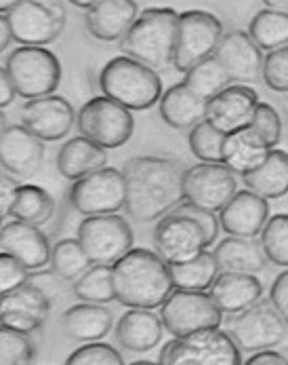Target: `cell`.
Returning <instances> with one entry per match:
<instances>
[{
	"mask_svg": "<svg viewBox=\"0 0 288 365\" xmlns=\"http://www.w3.org/2000/svg\"><path fill=\"white\" fill-rule=\"evenodd\" d=\"M188 167L177 158L135 157L124 163V211L135 222H156L186 201Z\"/></svg>",
	"mask_w": 288,
	"mask_h": 365,
	"instance_id": "cell-1",
	"label": "cell"
},
{
	"mask_svg": "<svg viewBox=\"0 0 288 365\" xmlns=\"http://www.w3.org/2000/svg\"><path fill=\"white\" fill-rule=\"evenodd\" d=\"M116 300L127 309H158L175 292L171 264L156 252L133 247L112 266Z\"/></svg>",
	"mask_w": 288,
	"mask_h": 365,
	"instance_id": "cell-2",
	"label": "cell"
},
{
	"mask_svg": "<svg viewBox=\"0 0 288 365\" xmlns=\"http://www.w3.org/2000/svg\"><path fill=\"white\" fill-rule=\"evenodd\" d=\"M179 15L171 6H151L139 13L133 28L120 41V51L147 63L149 68H166L173 63Z\"/></svg>",
	"mask_w": 288,
	"mask_h": 365,
	"instance_id": "cell-3",
	"label": "cell"
},
{
	"mask_svg": "<svg viewBox=\"0 0 288 365\" xmlns=\"http://www.w3.org/2000/svg\"><path fill=\"white\" fill-rule=\"evenodd\" d=\"M99 87L103 96L129 110H147L162 98V78L158 72L129 55H118L101 68Z\"/></svg>",
	"mask_w": 288,
	"mask_h": 365,
	"instance_id": "cell-4",
	"label": "cell"
},
{
	"mask_svg": "<svg viewBox=\"0 0 288 365\" xmlns=\"http://www.w3.org/2000/svg\"><path fill=\"white\" fill-rule=\"evenodd\" d=\"M2 72L23 100L53 96L61 83L59 57L47 47L36 45H21L13 49L4 59Z\"/></svg>",
	"mask_w": 288,
	"mask_h": 365,
	"instance_id": "cell-5",
	"label": "cell"
},
{
	"mask_svg": "<svg viewBox=\"0 0 288 365\" xmlns=\"http://www.w3.org/2000/svg\"><path fill=\"white\" fill-rule=\"evenodd\" d=\"M162 365H240L242 349L221 327L173 338L160 351Z\"/></svg>",
	"mask_w": 288,
	"mask_h": 365,
	"instance_id": "cell-6",
	"label": "cell"
},
{
	"mask_svg": "<svg viewBox=\"0 0 288 365\" xmlns=\"http://www.w3.org/2000/svg\"><path fill=\"white\" fill-rule=\"evenodd\" d=\"M2 19L9 24L15 43L45 47L63 34L68 15L61 0H19L2 13Z\"/></svg>",
	"mask_w": 288,
	"mask_h": 365,
	"instance_id": "cell-7",
	"label": "cell"
},
{
	"mask_svg": "<svg viewBox=\"0 0 288 365\" xmlns=\"http://www.w3.org/2000/svg\"><path fill=\"white\" fill-rule=\"evenodd\" d=\"M76 127L80 135L110 150L124 146L133 138L135 118L133 110H129L127 106L107 96H99L80 108L76 116Z\"/></svg>",
	"mask_w": 288,
	"mask_h": 365,
	"instance_id": "cell-8",
	"label": "cell"
},
{
	"mask_svg": "<svg viewBox=\"0 0 288 365\" xmlns=\"http://www.w3.org/2000/svg\"><path fill=\"white\" fill-rule=\"evenodd\" d=\"M76 239L89 254L93 264L114 266L122 256L133 250V228L131 224L118 213H101L87 215L78 228Z\"/></svg>",
	"mask_w": 288,
	"mask_h": 365,
	"instance_id": "cell-9",
	"label": "cell"
},
{
	"mask_svg": "<svg viewBox=\"0 0 288 365\" xmlns=\"http://www.w3.org/2000/svg\"><path fill=\"white\" fill-rule=\"evenodd\" d=\"M160 319L173 338H181L202 329L221 327L223 311L206 292L175 287V292L160 307Z\"/></svg>",
	"mask_w": 288,
	"mask_h": 365,
	"instance_id": "cell-10",
	"label": "cell"
},
{
	"mask_svg": "<svg viewBox=\"0 0 288 365\" xmlns=\"http://www.w3.org/2000/svg\"><path fill=\"white\" fill-rule=\"evenodd\" d=\"M223 34H225L223 24L219 21L217 15L208 11H200V9L181 13L175 55H173L175 70L188 72L196 63L215 55Z\"/></svg>",
	"mask_w": 288,
	"mask_h": 365,
	"instance_id": "cell-11",
	"label": "cell"
},
{
	"mask_svg": "<svg viewBox=\"0 0 288 365\" xmlns=\"http://www.w3.org/2000/svg\"><path fill=\"white\" fill-rule=\"evenodd\" d=\"M287 321L270 302H257L242 313L230 314L228 334L244 353L274 349L287 338Z\"/></svg>",
	"mask_w": 288,
	"mask_h": 365,
	"instance_id": "cell-12",
	"label": "cell"
},
{
	"mask_svg": "<svg viewBox=\"0 0 288 365\" xmlns=\"http://www.w3.org/2000/svg\"><path fill=\"white\" fill-rule=\"evenodd\" d=\"M70 203L82 215L118 213L127 203V184L122 171L103 167L76 180L70 188Z\"/></svg>",
	"mask_w": 288,
	"mask_h": 365,
	"instance_id": "cell-13",
	"label": "cell"
},
{
	"mask_svg": "<svg viewBox=\"0 0 288 365\" xmlns=\"http://www.w3.org/2000/svg\"><path fill=\"white\" fill-rule=\"evenodd\" d=\"M208 247L204 228L186 213L171 211L154 228V250L166 264H181L200 256Z\"/></svg>",
	"mask_w": 288,
	"mask_h": 365,
	"instance_id": "cell-14",
	"label": "cell"
},
{
	"mask_svg": "<svg viewBox=\"0 0 288 365\" xmlns=\"http://www.w3.org/2000/svg\"><path fill=\"white\" fill-rule=\"evenodd\" d=\"M238 192L236 173L225 163H198L188 167L183 195L186 201L196 207L221 211Z\"/></svg>",
	"mask_w": 288,
	"mask_h": 365,
	"instance_id": "cell-15",
	"label": "cell"
},
{
	"mask_svg": "<svg viewBox=\"0 0 288 365\" xmlns=\"http://www.w3.org/2000/svg\"><path fill=\"white\" fill-rule=\"evenodd\" d=\"M50 314V300L47 292L30 281L11 289L2 292L0 298V325L21 329V331H36L45 325Z\"/></svg>",
	"mask_w": 288,
	"mask_h": 365,
	"instance_id": "cell-16",
	"label": "cell"
},
{
	"mask_svg": "<svg viewBox=\"0 0 288 365\" xmlns=\"http://www.w3.org/2000/svg\"><path fill=\"white\" fill-rule=\"evenodd\" d=\"M2 169L15 178H32L45 160V142L26 125H4L0 135Z\"/></svg>",
	"mask_w": 288,
	"mask_h": 365,
	"instance_id": "cell-17",
	"label": "cell"
},
{
	"mask_svg": "<svg viewBox=\"0 0 288 365\" xmlns=\"http://www.w3.org/2000/svg\"><path fill=\"white\" fill-rule=\"evenodd\" d=\"M76 116L74 106L59 96L28 100L21 108V125H26L43 142H57L65 138L72 131Z\"/></svg>",
	"mask_w": 288,
	"mask_h": 365,
	"instance_id": "cell-18",
	"label": "cell"
},
{
	"mask_svg": "<svg viewBox=\"0 0 288 365\" xmlns=\"http://www.w3.org/2000/svg\"><path fill=\"white\" fill-rule=\"evenodd\" d=\"M257 104L259 96L255 89L248 85H230L208 100L206 120L221 133L230 135L250 125Z\"/></svg>",
	"mask_w": 288,
	"mask_h": 365,
	"instance_id": "cell-19",
	"label": "cell"
},
{
	"mask_svg": "<svg viewBox=\"0 0 288 365\" xmlns=\"http://www.w3.org/2000/svg\"><path fill=\"white\" fill-rule=\"evenodd\" d=\"M0 252L11 254L30 270L45 268L47 264H50V256H53V247L47 235L36 224H28L15 217L13 222L2 224Z\"/></svg>",
	"mask_w": 288,
	"mask_h": 365,
	"instance_id": "cell-20",
	"label": "cell"
},
{
	"mask_svg": "<svg viewBox=\"0 0 288 365\" xmlns=\"http://www.w3.org/2000/svg\"><path fill=\"white\" fill-rule=\"evenodd\" d=\"M215 55L225 66L232 81L252 83L263 74V49L244 30L225 32Z\"/></svg>",
	"mask_w": 288,
	"mask_h": 365,
	"instance_id": "cell-21",
	"label": "cell"
},
{
	"mask_svg": "<svg viewBox=\"0 0 288 365\" xmlns=\"http://www.w3.org/2000/svg\"><path fill=\"white\" fill-rule=\"evenodd\" d=\"M270 220V203L265 197L246 188L238 190L230 203L219 211L221 228L232 237H257Z\"/></svg>",
	"mask_w": 288,
	"mask_h": 365,
	"instance_id": "cell-22",
	"label": "cell"
},
{
	"mask_svg": "<svg viewBox=\"0 0 288 365\" xmlns=\"http://www.w3.org/2000/svg\"><path fill=\"white\" fill-rule=\"evenodd\" d=\"M137 17V0H97L91 9H87L85 24L93 38L103 43H114L124 38V34L133 28Z\"/></svg>",
	"mask_w": 288,
	"mask_h": 365,
	"instance_id": "cell-23",
	"label": "cell"
},
{
	"mask_svg": "<svg viewBox=\"0 0 288 365\" xmlns=\"http://www.w3.org/2000/svg\"><path fill=\"white\" fill-rule=\"evenodd\" d=\"M208 294L223 313L236 314L263 298V283L255 272L221 270L208 287Z\"/></svg>",
	"mask_w": 288,
	"mask_h": 365,
	"instance_id": "cell-24",
	"label": "cell"
},
{
	"mask_svg": "<svg viewBox=\"0 0 288 365\" xmlns=\"http://www.w3.org/2000/svg\"><path fill=\"white\" fill-rule=\"evenodd\" d=\"M162 319L149 309H129L116 323V342L131 353H149L162 340Z\"/></svg>",
	"mask_w": 288,
	"mask_h": 365,
	"instance_id": "cell-25",
	"label": "cell"
},
{
	"mask_svg": "<svg viewBox=\"0 0 288 365\" xmlns=\"http://www.w3.org/2000/svg\"><path fill=\"white\" fill-rule=\"evenodd\" d=\"M114 325L112 311L103 304L82 302L68 309L61 317V329L70 340L76 342H95L110 334Z\"/></svg>",
	"mask_w": 288,
	"mask_h": 365,
	"instance_id": "cell-26",
	"label": "cell"
},
{
	"mask_svg": "<svg viewBox=\"0 0 288 365\" xmlns=\"http://www.w3.org/2000/svg\"><path fill=\"white\" fill-rule=\"evenodd\" d=\"M107 148L99 146L97 142L78 135L68 140L59 153H57V171L65 178V180H80L89 173H93L97 169L107 167Z\"/></svg>",
	"mask_w": 288,
	"mask_h": 365,
	"instance_id": "cell-27",
	"label": "cell"
},
{
	"mask_svg": "<svg viewBox=\"0 0 288 365\" xmlns=\"http://www.w3.org/2000/svg\"><path fill=\"white\" fill-rule=\"evenodd\" d=\"M160 116L173 129H192L206 118L208 102L196 96L186 83H177L160 98Z\"/></svg>",
	"mask_w": 288,
	"mask_h": 365,
	"instance_id": "cell-28",
	"label": "cell"
},
{
	"mask_svg": "<svg viewBox=\"0 0 288 365\" xmlns=\"http://www.w3.org/2000/svg\"><path fill=\"white\" fill-rule=\"evenodd\" d=\"M215 258L221 270H234V272H261L267 266V256L261 245V241H255V237H228L217 243Z\"/></svg>",
	"mask_w": 288,
	"mask_h": 365,
	"instance_id": "cell-29",
	"label": "cell"
},
{
	"mask_svg": "<svg viewBox=\"0 0 288 365\" xmlns=\"http://www.w3.org/2000/svg\"><path fill=\"white\" fill-rule=\"evenodd\" d=\"M244 184L265 199H280L288 192V153L272 148L265 160L242 175Z\"/></svg>",
	"mask_w": 288,
	"mask_h": 365,
	"instance_id": "cell-30",
	"label": "cell"
},
{
	"mask_svg": "<svg viewBox=\"0 0 288 365\" xmlns=\"http://www.w3.org/2000/svg\"><path fill=\"white\" fill-rule=\"evenodd\" d=\"M53 213H55V199L50 197V192H47L43 186L21 184L17 188L9 217L43 226L53 217Z\"/></svg>",
	"mask_w": 288,
	"mask_h": 365,
	"instance_id": "cell-31",
	"label": "cell"
},
{
	"mask_svg": "<svg viewBox=\"0 0 288 365\" xmlns=\"http://www.w3.org/2000/svg\"><path fill=\"white\" fill-rule=\"evenodd\" d=\"M171 272H173V283H175L177 289L206 292L213 285V281L217 279V274L221 272V268L217 264L215 254L204 250L200 256H196L192 260L173 264Z\"/></svg>",
	"mask_w": 288,
	"mask_h": 365,
	"instance_id": "cell-32",
	"label": "cell"
},
{
	"mask_svg": "<svg viewBox=\"0 0 288 365\" xmlns=\"http://www.w3.org/2000/svg\"><path fill=\"white\" fill-rule=\"evenodd\" d=\"M183 83L192 89L196 96H200L202 100L208 102L210 98L221 93L225 87H230L232 76L228 74V70L219 61V57L210 55V57H206L204 61L196 63L193 68H190L186 72Z\"/></svg>",
	"mask_w": 288,
	"mask_h": 365,
	"instance_id": "cell-33",
	"label": "cell"
},
{
	"mask_svg": "<svg viewBox=\"0 0 288 365\" xmlns=\"http://www.w3.org/2000/svg\"><path fill=\"white\" fill-rule=\"evenodd\" d=\"M248 34L263 51H274L288 45V13L276 9L259 11L248 26Z\"/></svg>",
	"mask_w": 288,
	"mask_h": 365,
	"instance_id": "cell-34",
	"label": "cell"
},
{
	"mask_svg": "<svg viewBox=\"0 0 288 365\" xmlns=\"http://www.w3.org/2000/svg\"><path fill=\"white\" fill-rule=\"evenodd\" d=\"M270 148L259 146L248 138V133L240 129L236 133H230L223 144V163L238 175H246L248 171L257 169L265 157Z\"/></svg>",
	"mask_w": 288,
	"mask_h": 365,
	"instance_id": "cell-35",
	"label": "cell"
},
{
	"mask_svg": "<svg viewBox=\"0 0 288 365\" xmlns=\"http://www.w3.org/2000/svg\"><path fill=\"white\" fill-rule=\"evenodd\" d=\"M48 266L50 272L61 281H76L93 266V262L78 239H61L53 245V256Z\"/></svg>",
	"mask_w": 288,
	"mask_h": 365,
	"instance_id": "cell-36",
	"label": "cell"
},
{
	"mask_svg": "<svg viewBox=\"0 0 288 365\" xmlns=\"http://www.w3.org/2000/svg\"><path fill=\"white\" fill-rule=\"evenodd\" d=\"M72 292H74V296L80 302L107 304V302L116 300L112 266H107V264H93L85 274H80L74 281Z\"/></svg>",
	"mask_w": 288,
	"mask_h": 365,
	"instance_id": "cell-37",
	"label": "cell"
},
{
	"mask_svg": "<svg viewBox=\"0 0 288 365\" xmlns=\"http://www.w3.org/2000/svg\"><path fill=\"white\" fill-rule=\"evenodd\" d=\"M248 138L257 142L263 148H276L282 140V118L280 112L267 102H259L255 108L252 120L248 127H244Z\"/></svg>",
	"mask_w": 288,
	"mask_h": 365,
	"instance_id": "cell-38",
	"label": "cell"
},
{
	"mask_svg": "<svg viewBox=\"0 0 288 365\" xmlns=\"http://www.w3.org/2000/svg\"><path fill=\"white\" fill-rule=\"evenodd\" d=\"M225 133L215 129L206 118L200 120L190 129V150L198 160L204 163H223V144H225Z\"/></svg>",
	"mask_w": 288,
	"mask_h": 365,
	"instance_id": "cell-39",
	"label": "cell"
},
{
	"mask_svg": "<svg viewBox=\"0 0 288 365\" xmlns=\"http://www.w3.org/2000/svg\"><path fill=\"white\" fill-rule=\"evenodd\" d=\"M36 359V346L30 338V331L4 327L0 329V364L28 365Z\"/></svg>",
	"mask_w": 288,
	"mask_h": 365,
	"instance_id": "cell-40",
	"label": "cell"
},
{
	"mask_svg": "<svg viewBox=\"0 0 288 365\" xmlns=\"http://www.w3.org/2000/svg\"><path fill=\"white\" fill-rule=\"evenodd\" d=\"M261 245L267 260L288 268V213H278L267 220L261 230Z\"/></svg>",
	"mask_w": 288,
	"mask_h": 365,
	"instance_id": "cell-41",
	"label": "cell"
},
{
	"mask_svg": "<svg viewBox=\"0 0 288 365\" xmlns=\"http://www.w3.org/2000/svg\"><path fill=\"white\" fill-rule=\"evenodd\" d=\"M124 359L118 349L105 342H85L80 349H76L70 357L68 365H122Z\"/></svg>",
	"mask_w": 288,
	"mask_h": 365,
	"instance_id": "cell-42",
	"label": "cell"
},
{
	"mask_svg": "<svg viewBox=\"0 0 288 365\" xmlns=\"http://www.w3.org/2000/svg\"><path fill=\"white\" fill-rule=\"evenodd\" d=\"M263 81L272 91L288 93V45L267 51L263 59Z\"/></svg>",
	"mask_w": 288,
	"mask_h": 365,
	"instance_id": "cell-43",
	"label": "cell"
},
{
	"mask_svg": "<svg viewBox=\"0 0 288 365\" xmlns=\"http://www.w3.org/2000/svg\"><path fill=\"white\" fill-rule=\"evenodd\" d=\"M30 268L11 254H0V292H11L30 281Z\"/></svg>",
	"mask_w": 288,
	"mask_h": 365,
	"instance_id": "cell-44",
	"label": "cell"
},
{
	"mask_svg": "<svg viewBox=\"0 0 288 365\" xmlns=\"http://www.w3.org/2000/svg\"><path fill=\"white\" fill-rule=\"evenodd\" d=\"M173 211H179V213L190 215V217H193V220L204 228V235H206L208 247H213V245L217 243V239H219V230H221V222H219V217L215 215V211L196 207V205L188 203V201L179 203V205L173 209Z\"/></svg>",
	"mask_w": 288,
	"mask_h": 365,
	"instance_id": "cell-45",
	"label": "cell"
},
{
	"mask_svg": "<svg viewBox=\"0 0 288 365\" xmlns=\"http://www.w3.org/2000/svg\"><path fill=\"white\" fill-rule=\"evenodd\" d=\"M270 300L276 307V311L282 314V319L287 321L288 325V270H282L270 289Z\"/></svg>",
	"mask_w": 288,
	"mask_h": 365,
	"instance_id": "cell-46",
	"label": "cell"
},
{
	"mask_svg": "<svg viewBox=\"0 0 288 365\" xmlns=\"http://www.w3.org/2000/svg\"><path fill=\"white\" fill-rule=\"evenodd\" d=\"M0 184H2V186H0V215H2V220H6L9 213H11V207H13L17 188H19L21 184L15 180L13 173H9V171H4V169H2V182H0Z\"/></svg>",
	"mask_w": 288,
	"mask_h": 365,
	"instance_id": "cell-47",
	"label": "cell"
},
{
	"mask_svg": "<svg viewBox=\"0 0 288 365\" xmlns=\"http://www.w3.org/2000/svg\"><path fill=\"white\" fill-rule=\"evenodd\" d=\"M244 364L246 365H288V357H284V355H282V353H278V351L263 349V351L252 353Z\"/></svg>",
	"mask_w": 288,
	"mask_h": 365,
	"instance_id": "cell-48",
	"label": "cell"
},
{
	"mask_svg": "<svg viewBox=\"0 0 288 365\" xmlns=\"http://www.w3.org/2000/svg\"><path fill=\"white\" fill-rule=\"evenodd\" d=\"M17 96H19V93H17V89L13 87V83L9 81V76H6L4 72H0V106H2V108L11 106L15 102Z\"/></svg>",
	"mask_w": 288,
	"mask_h": 365,
	"instance_id": "cell-49",
	"label": "cell"
},
{
	"mask_svg": "<svg viewBox=\"0 0 288 365\" xmlns=\"http://www.w3.org/2000/svg\"><path fill=\"white\" fill-rule=\"evenodd\" d=\"M9 41H13L11 28H9V24L0 17V49H2V51L9 47Z\"/></svg>",
	"mask_w": 288,
	"mask_h": 365,
	"instance_id": "cell-50",
	"label": "cell"
},
{
	"mask_svg": "<svg viewBox=\"0 0 288 365\" xmlns=\"http://www.w3.org/2000/svg\"><path fill=\"white\" fill-rule=\"evenodd\" d=\"M267 9H276V11H287L288 13V0H263Z\"/></svg>",
	"mask_w": 288,
	"mask_h": 365,
	"instance_id": "cell-51",
	"label": "cell"
},
{
	"mask_svg": "<svg viewBox=\"0 0 288 365\" xmlns=\"http://www.w3.org/2000/svg\"><path fill=\"white\" fill-rule=\"evenodd\" d=\"M68 2L74 4V6H78V9H91L97 0H68Z\"/></svg>",
	"mask_w": 288,
	"mask_h": 365,
	"instance_id": "cell-52",
	"label": "cell"
},
{
	"mask_svg": "<svg viewBox=\"0 0 288 365\" xmlns=\"http://www.w3.org/2000/svg\"><path fill=\"white\" fill-rule=\"evenodd\" d=\"M19 0H0V13H6L9 9H13Z\"/></svg>",
	"mask_w": 288,
	"mask_h": 365,
	"instance_id": "cell-53",
	"label": "cell"
}]
</instances>
